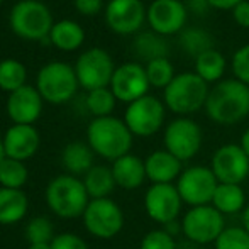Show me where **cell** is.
<instances>
[{"label":"cell","mask_w":249,"mask_h":249,"mask_svg":"<svg viewBox=\"0 0 249 249\" xmlns=\"http://www.w3.org/2000/svg\"><path fill=\"white\" fill-rule=\"evenodd\" d=\"M203 108L215 124H237L249 115V87L236 78L220 80L210 89Z\"/></svg>","instance_id":"6da1fadb"},{"label":"cell","mask_w":249,"mask_h":249,"mask_svg":"<svg viewBox=\"0 0 249 249\" xmlns=\"http://www.w3.org/2000/svg\"><path fill=\"white\" fill-rule=\"evenodd\" d=\"M89 146L99 156L115 161L129 154L132 148V132L124 121L117 117H97L87 131Z\"/></svg>","instance_id":"7a4b0ae2"},{"label":"cell","mask_w":249,"mask_h":249,"mask_svg":"<svg viewBox=\"0 0 249 249\" xmlns=\"http://www.w3.org/2000/svg\"><path fill=\"white\" fill-rule=\"evenodd\" d=\"M209 92V83L203 82L197 73L185 71L175 76L173 82L164 89L163 100L173 114L187 117L205 107Z\"/></svg>","instance_id":"3957f363"},{"label":"cell","mask_w":249,"mask_h":249,"mask_svg":"<svg viewBox=\"0 0 249 249\" xmlns=\"http://www.w3.org/2000/svg\"><path fill=\"white\" fill-rule=\"evenodd\" d=\"M46 202L56 215L75 219L89 207V192L83 181L70 175H59L46 188Z\"/></svg>","instance_id":"277c9868"},{"label":"cell","mask_w":249,"mask_h":249,"mask_svg":"<svg viewBox=\"0 0 249 249\" xmlns=\"http://www.w3.org/2000/svg\"><path fill=\"white\" fill-rule=\"evenodd\" d=\"M53 26L50 9L37 0H22L10 12V27L22 39L43 41L51 34Z\"/></svg>","instance_id":"5b68a950"},{"label":"cell","mask_w":249,"mask_h":249,"mask_svg":"<svg viewBox=\"0 0 249 249\" xmlns=\"http://www.w3.org/2000/svg\"><path fill=\"white\" fill-rule=\"evenodd\" d=\"M224 229V215L212 205L190 207L181 219V234L195 244L215 243Z\"/></svg>","instance_id":"8992f818"},{"label":"cell","mask_w":249,"mask_h":249,"mask_svg":"<svg viewBox=\"0 0 249 249\" xmlns=\"http://www.w3.org/2000/svg\"><path fill=\"white\" fill-rule=\"evenodd\" d=\"M78 89L75 68L61 61H53L41 68L37 75V92L51 104H63L75 95Z\"/></svg>","instance_id":"52a82bcc"},{"label":"cell","mask_w":249,"mask_h":249,"mask_svg":"<svg viewBox=\"0 0 249 249\" xmlns=\"http://www.w3.org/2000/svg\"><path fill=\"white\" fill-rule=\"evenodd\" d=\"M175 185L183 203L190 207H202L212 203L219 181L210 168L195 164V166L185 168Z\"/></svg>","instance_id":"ba28073f"},{"label":"cell","mask_w":249,"mask_h":249,"mask_svg":"<svg viewBox=\"0 0 249 249\" xmlns=\"http://www.w3.org/2000/svg\"><path fill=\"white\" fill-rule=\"evenodd\" d=\"M202 129L195 121L188 117H178L171 121L164 129V149L177 156L183 163L198 154L202 148Z\"/></svg>","instance_id":"9c48e42d"},{"label":"cell","mask_w":249,"mask_h":249,"mask_svg":"<svg viewBox=\"0 0 249 249\" xmlns=\"http://www.w3.org/2000/svg\"><path fill=\"white\" fill-rule=\"evenodd\" d=\"M114 71L115 68L110 54L102 48H92L85 51L78 58L75 66L78 83L89 92L107 89V85H110L112 82Z\"/></svg>","instance_id":"30bf717a"},{"label":"cell","mask_w":249,"mask_h":249,"mask_svg":"<svg viewBox=\"0 0 249 249\" xmlns=\"http://www.w3.org/2000/svg\"><path fill=\"white\" fill-rule=\"evenodd\" d=\"M164 107H166L164 102L153 95H146L129 104L124 122L129 127V131L132 132V136L149 138L163 127Z\"/></svg>","instance_id":"8fae6325"},{"label":"cell","mask_w":249,"mask_h":249,"mask_svg":"<svg viewBox=\"0 0 249 249\" xmlns=\"http://www.w3.org/2000/svg\"><path fill=\"white\" fill-rule=\"evenodd\" d=\"M87 231L100 239H112L124 226V213L112 198H95L83 213Z\"/></svg>","instance_id":"7c38bea8"},{"label":"cell","mask_w":249,"mask_h":249,"mask_svg":"<svg viewBox=\"0 0 249 249\" xmlns=\"http://www.w3.org/2000/svg\"><path fill=\"white\" fill-rule=\"evenodd\" d=\"M181 207H183V200L175 183L151 185L144 195V209L149 219L161 226L178 220Z\"/></svg>","instance_id":"4fadbf2b"},{"label":"cell","mask_w":249,"mask_h":249,"mask_svg":"<svg viewBox=\"0 0 249 249\" xmlns=\"http://www.w3.org/2000/svg\"><path fill=\"white\" fill-rule=\"evenodd\" d=\"M210 170L219 183L241 185L249 177V158L239 144H224L213 153Z\"/></svg>","instance_id":"5bb4252c"},{"label":"cell","mask_w":249,"mask_h":249,"mask_svg":"<svg viewBox=\"0 0 249 249\" xmlns=\"http://www.w3.org/2000/svg\"><path fill=\"white\" fill-rule=\"evenodd\" d=\"M188 19V10L180 0H153L146 12L151 29L160 36L180 33Z\"/></svg>","instance_id":"9a60e30c"},{"label":"cell","mask_w":249,"mask_h":249,"mask_svg":"<svg viewBox=\"0 0 249 249\" xmlns=\"http://www.w3.org/2000/svg\"><path fill=\"white\" fill-rule=\"evenodd\" d=\"M149 87L146 68H142L139 63H125L115 68L110 82V90L115 99L127 104L148 95Z\"/></svg>","instance_id":"2e32d148"},{"label":"cell","mask_w":249,"mask_h":249,"mask_svg":"<svg viewBox=\"0 0 249 249\" xmlns=\"http://www.w3.org/2000/svg\"><path fill=\"white\" fill-rule=\"evenodd\" d=\"M146 9L141 0H110L105 9V20L117 34H132L146 20Z\"/></svg>","instance_id":"e0dca14e"},{"label":"cell","mask_w":249,"mask_h":249,"mask_svg":"<svg viewBox=\"0 0 249 249\" xmlns=\"http://www.w3.org/2000/svg\"><path fill=\"white\" fill-rule=\"evenodd\" d=\"M41 108H43V97L34 87L29 85H24L12 92L7 100L9 117L16 124L31 125L41 115Z\"/></svg>","instance_id":"ac0fdd59"},{"label":"cell","mask_w":249,"mask_h":249,"mask_svg":"<svg viewBox=\"0 0 249 249\" xmlns=\"http://www.w3.org/2000/svg\"><path fill=\"white\" fill-rule=\"evenodd\" d=\"M37 148H39V134L33 125L16 124L5 132L3 149H5V156L10 160H29L36 154Z\"/></svg>","instance_id":"d6986e66"},{"label":"cell","mask_w":249,"mask_h":249,"mask_svg":"<svg viewBox=\"0 0 249 249\" xmlns=\"http://www.w3.org/2000/svg\"><path fill=\"white\" fill-rule=\"evenodd\" d=\"M181 161L166 149H158L151 153L144 161L146 177L153 185L160 183H177L183 166Z\"/></svg>","instance_id":"ffe728a7"},{"label":"cell","mask_w":249,"mask_h":249,"mask_svg":"<svg viewBox=\"0 0 249 249\" xmlns=\"http://www.w3.org/2000/svg\"><path fill=\"white\" fill-rule=\"evenodd\" d=\"M112 175L115 178V183L121 188H125V190L139 188L148 178L146 177L144 161L131 153L112 163Z\"/></svg>","instance_id":"44dd1931"},{"label":"cell","mask_w":249,"mask_h":249,"mask_svg":"<svg viewBox=\"0 0 249 249\" xmlns=\"http://www.w3.org/2000/svg\"><path fill=\"white\" fill-rule=\"evenodd\" d=\"M212 207H215L222 215H232L239 213L246 209V194L241 185L232 183H219L212 198Z\"/></svg>","instance_id":"7402d4cb"},{"label":"cell","mask_w":249,"mask_h":249,"mask_svg":"<svg viewBox=\"0 0 249 249\" xmlns=\"http://www.w3.org/2000/svg\"><path fill=\"white\" fill-rule=\"evenodd\" d=\"M27 213V197L20 190L0 188V224H16Z\"/></svg>","instance_id":"603a6c76"},{"label":"cell","mask_w":249,"mask_h":249,"mask_svg":"<svg viewBox=\"0 0 249 249\" xmlns=\"http://www.w3.org/2000/svg\"><path fill=\"white\" fill-rule=\"evenodd\" d=\"M50 39L59 50L73 51L82 46L83 39H85V33L75 20H59L58 24L53 26Z\"/></svg>","instance_id":"cb8c5ba5"},{"label":"cell","mask_w":249,"mask_h":249,"mask_svg":"<svg viewBox=\"0 0 249 249\" xmlns=\"http://www.w3.org/2000/svg\"><path fill=\"white\" fill-rule=\"evenodd\" d=\"M83 185H85L87 192H89V197L95 200V198H108V195L114 192L117 183H115V178L112 175V168L93 166L85 175Z\"/></svg>","instance_id":"d4e9b609"},{"label":"cell","mask_w":249,"mask_h":249,"mask_svg":"<svg viewBox=\"0 0 249 249\" xmlns=\"http://www.w3.org/2000/svg\"><path fill=\"white\" fill-rule=\"evenodd\" d=\"M63 164L73 175H87L93 168V149L85 142H70L63 151Z\"/></svg>","instance_id":"484cf974"},{"label":"cell","mask_w":249,"mask_h":249,"mask_svg":"<svg viewBox=\"0 0 249 249\" xmlns=\"http://www.w3.org/2000/svg\"><path fill=\"white\" fill-rule=\"evenodd\" d=\"M226 71V58L213 48L195 58V73L205 83H215Z\"/></svg>","instance_id":"4316f807"},{"label":"cell","mask_w":249,"mask_h":249,"mask_svg":"<svg viewBox=\"0 0 249 249\" xmlns=\"http://www.w3.org/2000/svg\"><path fill=\"white\" fill-rule=\"evenodd\" d=\"M134 51L139 58L146 59V61H153V59L166 58L168 56V43L164 36H160L154 31L151 33H142L134 39Z\"/></svg>","instance_id":"83f0119b"},{"label":"cell","mask_w":249,"mask_h":249,"mask_svg":"<svg viewBox=\"0 0 249 249\" xmlns=\"http://www.w3.org/2000/svg\"><path fill=\"white\" fill-rule=\"evenodd\" d=\"M178 43H180L181 50L192 58H198L202 53L213 50L212 34L207 33L205 29H200V27H190V29L181 31Z\"/></svg>","instance_id":"f1b7e54d"},{"label":"cell","mask_w":249,"mask_h":249,"mask_svg":"<svg viewBox=\"0 0 249 249\" xmlns=\"http://www.w3.org/2000/svg\"><path fill=\"white\" fill-rule=\"evenodd\" d=\"M26 68L17 59H3L0 61V89L7 92H16L26 83Z\"/></svg>","instance_id":"f546056e"},{"label":"cell","mask_w":249,"mask_h":249,"mask_svg":"<svg viewBox=\"0 0 249 249\" xmlns=\"http://www.w3.org/2000/svg\"><path fill=\"white\" fill-rule=\"evenodd\" d=\"M27 181V168L22 161L10 160L5 158L0 164V185L3 188H14L20 190L24 183Z\"/></svg>","instance_id":"4dcf8cb0"},{"label":"cell","mask_w":249,"mask_h":249,"mask_svg":"<svg viewBox=\"0 0 249 249\" xmlns=\"http://www.w3.org/2000/svg\"><path fill=\"white\" fill-rule=\"evenodd\" d=\"M146 75H148L149 80V85L154 87V89H166L173 78L175 75V70L173 65L170 63L168 58H160V59H153L146 65Z\"/></svg>","instance_id":"1f68e13d"},{"label":"cell","mask_w":249,"mask_h":249,"mask_svg":"<svg viewBox=\"0 0 249 249\" xmlns=\"http://www.w3.org/2000/svg\"><path fill=\"white\" fill-rule=\"evenodd\" d=\"M115 95L108 89L92 90L87 95V107L95 117H108L115 107Z\"/></svg>","instance_id":"d6a6232c"},{"label":"cell","mask_w":249,"mask_h":249,"mask_svg":"<svg viewBox=\"0 0 249 249\" xmlns=\"http://www.w3.org/2000/svg\"><path fill=\"white\" fill-rule=\"evenodd\" d=\"M213 249H249V234L244 227H226L213 243Z\"/></svg>","instance_id":"836d02e7"},{"label":"cell","mask_w":249,"mask_h":249,"mask_svg":"<svg viewBox=\"0 0 249 249\" xmlns=\"http://www.w3.org/2000/svg\"><path fill=\"white\" fill-rule=\"evenodd\" d=\"M26 237L31 244L41 243H53L54 234H53V224L46 217H36L26 227Z\"/></svg>","instance_id":"e575fe53"},{"label":"cell","mask_w":249,"mask_h":249,"mask_svg":"<svg viewBox=\"0 0 249 249\" xmlns=\"http://www.w3.org/2000/svg\"><path fill=\"white\" fill-rule=\"evenodd\" d=\"M141 249H177V241L164 229H156L142 237Z\"/></svg>","instance_id":"d590c367"},{"label":"cell","mask_w":249,"mask_h":249,"mask_svg":"<svg viewBox=\"0 0 249 249\" xmlns=\"http://www.w3.org/2000/svg\"><path fill=\"white\" fill-rule=\"evenodd\" d=\"M232 73L234 78L249 87V44H244L232 56Z\"/></svg>","instance_id":"8d00e7d4"},{"label":"cell","mask_w":249,"mask_h":249,"mask_svg":"<svg viewBox=\"0 0 249 249\" xmlns=\"http://www.w3.org/2000/svg\"><path fill=\"white\" fill-rule=\"evenodd\" d=\"M53 249H89L85 241L75 234H59L53 239Z\"/></svg>","instance_id":"74e56055"},{"label":"cell","mask_w":249,"mask_h":249,"mask_svg":"<svg viewBox=\"0 0 249 249\" xmlns=\"http://www.w3.org/2000/svg\"><path fill=\"white\" fill-rule=\"evenodd\" d=\"M75 5L83 16H95L102 10V0H75Z\"/></svg>","instance_id":"f35d334b"},{"label":"cell","mask_w":249,"mask_h":249,"mask_svg":"<svg viewBox=\"0 0 249 249\" xmlns=\"http://www.w3.org/2000/svg\"><path fill=\"white\" fill-rule=\"evenodd\" d=\"M232 16H234V20H236L241 27L249 29V0H243L239 5L234 7Z\"/></svg>","instance_id":"ab89813d"},{"label":"cell","mask_w":249,"mask_h":249,"mask_svg":"<svg viewBox=\"0 0 249 249\" xmlns=\"http://www.w3.org/2000/svg\"><path fill=\"white\" fill-rule=\"evenodd\" d=\"M183 3L188 12H192L194 16H205L209 12V9H212L209 5V0H187Z\"/></svg>","instance_id":"60d3db41"},{"label":"cell","mask_w":249,"mask_h":249,"mask_svg":"<svg viewBox=\"0 0 249 249\" xmlns=\"http://www.w3.org/2000/svg\"><path fill=\"white\" fill-rule=\"evenodd\" d=\"M241 2L243 0H209V5L217 10H234V7Z\"/></svg>","instance_id":"b9f144b4"},{"label":"cell","mask_w":249,"mask_h":249,"mask_svg":"<svg viewBox=\"0 0 249 249\" xmlns=\"http://www.w3.org/2000/svg\"><path fill=\"white\" fill-rule=\"evenodd\" d=\"M239 146L243 148V151L246 153V156L249 158V127L246 129V131L243 132V136H241V142Z\"/></svg>","instance_id":"7bdbcfd3"},{"label":"cell","mask_w":249,"mask_h":249,"mask_svg":"<svg viewBox=\"0 0 249 249\" xmlns=\"http://www.w3.org/2000/svg\"><path fill=\"white\" fill-rule=\"evenodd\" d=\"M243 227H244V231L249 234V203L246 205V209L243 210Z\"/></svg>","instance_id":"ee69618b"},{"label":"cell","mask_w":249,"mask_h":249,"mask_svg":"<svg viewBox=\"0 0 249 249\" xmlns=\"http://www.w3.org/2000/svg\"><path fill=\"white\" fill-rule=\"evenodd\" d=\"M29 249H53L51 243H41V244H31Z\"/></svg>","instance_id":"f6af8a7d"},{"label":"cell","mask_w":249,"mask_h":249,"mask_svg":"<svg viewBox=\"0 0 249 249\" xmlns=\"http://www.w3.org/2000/svg\"><path fill=\"white\" fill-rule=\"evenodd\" d=\"M5 149H3V139H0V164H2V161L5 160Z\"/></svg>","instance_id":"bcb514c9"},{"label":"cell","mask_w":249,"mask_h":249,"mask_svg":"<svg viewBox=\"0 0 249 249\" xmlns=\"http://www.w3.org/2000/svg\"><path fill=\"white\" fill-rule=\"evenodd\" d=\"M0 3H2V0H0Z\"/></svg>","instance_id":"7dc6e473"}]
</instances>
